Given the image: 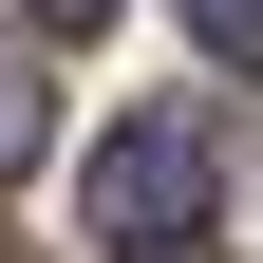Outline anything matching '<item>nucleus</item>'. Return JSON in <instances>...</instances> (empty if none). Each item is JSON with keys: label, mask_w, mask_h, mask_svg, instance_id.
Listing matches in <instances>:
<instances>
[{"label": "nucleus", "mask_w": 263, "mask_h": 263, "mask_svg": "<svg viewBox=\"0 0 263 263\" xmlns=\"http://www.w3.org/2000/svg\"><path fill=\"white\" fill-rule=\"evenodd\" d=\"M207 132H188V113H132L113 132V151H94V170H76V207H94V245H113V263H188V245H207Z\"/></svg>", "instance_id": "1"}, {"label": "nucleus", "mask_w": 263, "mask_h": 263, "mask_svg": "<svg viewBox=\"0 0 263 263\" xmlns=\"http://www.w3.org/2000/svg\"><path fill=\"white\" fill-rule=\"evenodd\" d=\"M38 132H57V94H38V76H19V57H0V188L38 170Z\"/></svg>", "instance_id": "2"}, {"label": "nucleus", "mask_w": 263, "mask_h": 263, "mask_svg": "<svg viewBox=\"0 0 263 263\" xmlns=\"http://www.w3.org/2000/svg\"><path fill=\"white\" fill-rule=\"evenodd\" d=\"M188 38H207L226 76H263V0H188Z\"/></svg>", "instance_id": "3"}, {"label": "nucleus", "mask_w": 263, "mask_h": 263, "mask_svg": "<svg viewBox=\"0 0 263 263\" xmlns=\"http://www.w3.org/2000/svg\"><path fill=\"white\" fill-rule=\"evenodd\" d=\"M19 19H38V38H94V19H113V0H19Z\"/></svg>", "instance_id": "4"}]
</instances>
